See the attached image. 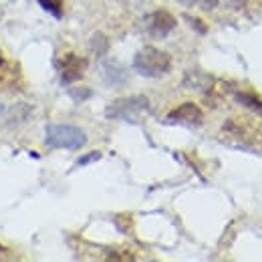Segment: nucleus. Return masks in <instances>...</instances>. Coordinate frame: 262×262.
<instances>
[{
  "label": "nucleus",
  "instance_id": "nucleus-1",
  "mask_svg": "<svg viewBox=\"0 0 262 262\" xmlns=\"http://www.w3.org/2000/svg\"><path fill=\"white\" fill-rule=\"evenodd\" d=\"M133 69L141 75V77H149V79H158L164 77L165 73H169L171 69V57L156 47H145L141 49L135 59H133Z\"/></svg>",
  "mask_w": 262,
  "mask_h": 262
},
{
  "label": "nucleus",
  "instance_id": "nucleus-2",
  "mask_svg": "<svg viewBox=\"0 0 262 262\" xmlns=\"http://www.w3.org/2000/svg\"><path fill=\"white\" fill-rule=\"evenodd\" d=\"M149 101L143 95H135V97H123L113 101L105 115L109 119H117V121H127V123H139L143 119L145 113H149Z\"/></svg>",
  "mask_w": 262,
  "mask_h": 262
},
{
  "label": "nucleus",
  "instance_id": "nucleus-3",
  "mask_svg": "<svg viewBox=\"0 0 262 262\" xmlns=\"http://www.w3.org/2000/svg\"><path fill=\"white\" fill-rule=\"evenodd\" d=\"M47 145L59 149H81L87 143V133L77 125H51L47 129Z\"/></svg>",
  "mask_w": 262,
  "mask_h": 262
},
{
  "label": "nucleus",
  "instance_id": "nucleus-4",
  "mask_svg": "<svg viewBox=\"0 0 262 262\" xmlns=\"http://www.w3.org/2000/svg\"><path fill=\"white\" fill-rule=\"evenodd\" d=\"M204 119L202 109L196 103H182L178 105L173 111L167 113V121L169 123H184V125H200Z\"/></svg>",
  "mask_w": 262,
  "mask_h": 262
},
{
  "label": "nucleus",
  "instance_id": "nucleus-5",
  "mask_svg": "<svg viewBox=\"0 0 262 262\" xmlns=\"http://www.w3.org/2000/svg\"><path fill=\"white\" fill-rule=\"evenodd\" d=\"M176 29V18L167 12V10H158L149 16L147 20V31L151 36H158V38H164L167 34Z\"/></svg>",
  "mask_w": 262,
  "mask_h": 262
},
{
  "label": "nucleus",
  "instance_id": "nucleus-6",
  "mask_svg": "<svg viewBox=\"0 0 262 262\" xmlns=\"http://www.w3.org/2000/svg\"><path fill=\"white\" fill-rule=\"evenodd\" d=\"M85 59L77 57V55H67L61 59L59 69H61V79L65 83H73V81H79L83 77V71H85Z\"/></svg>",
  "mask_w": 262,
  "mask_h": 262
},
{
  "label": "nucleus",
  "instance_id": "nucleus-7",
  "mask_svg": "<svg viewBox=\"0 0 262 262\" xmlns=\"http://www.w3.org/2000/svg\"><path fill=\"white\" fill-rule=\"evenodd\" d=\"M236 101L242 103L244 107H248V109H252V111H256V113L262 115V101H260V97L254 95L252 91H238V93H236Z\"/></svg>",
  "mask_w": 262,
  "mask_h": 262
},
{
  "label": "nucleus",
  "instance_id": "nucleus-8",
  "mask_svg": "<svg viewBox=\"0 0 262 262\" xmlns=\"http://www.w3.org/2000/svg\"><path fill=\"white\" fill-rule=\"evenodd\" d=\"M38 4H40L49 14L57 16V18L63 16V2H61V0H38Z\"/></svg>",
  "mask_w": 262,
  "mask_h": 262
},
{
  "label": "nucleus",
  "instance_id": "nucleus-9",
  "mask_svg": "<svg viewBox=\"0 0 262 262\" xmlns=\"http://www.w3.org/2000/svg\"><path fill=\"white\" fill-rule=\"evenodd\" d=\"M180 2H184V4H188V6H202V8H206V10H212V8L218 4V0H180Z\"/></svg>",
  "mask_w": 262,
  "mask_h": 262
},
{
  "label": "nucleus",
  "instance_id": "nucleus-10",
  "mask_svg": "<svg viewBox=\"0 0 262 262\" xmlns=\"http://www.w3.org/2000/svg\"><path fill=\"white\" fill-rule=\"evenodd\" d=\"M99 156H101V154L95 151V154H91V158H85V160H81L79 164H87V162H91V160H99Z\"/></svg>",
  "mask_w": 262,
  "mask_h": 262
},
{
  "label": "nucleus",
  "instance_id": "nucleus-11",
  "mask_svg": "<svg viewBox=\"0 0 262 262\" xmlns=\"http://www.w3.org/2000/svg\"><path fill=\"white\" fill-rule=\"evenodd\" d=\"M4 113V105H2V101H0V115Z\"/></svg>",
  "mask_w": 262,
  "mask_h": 262
}]
</instances>
